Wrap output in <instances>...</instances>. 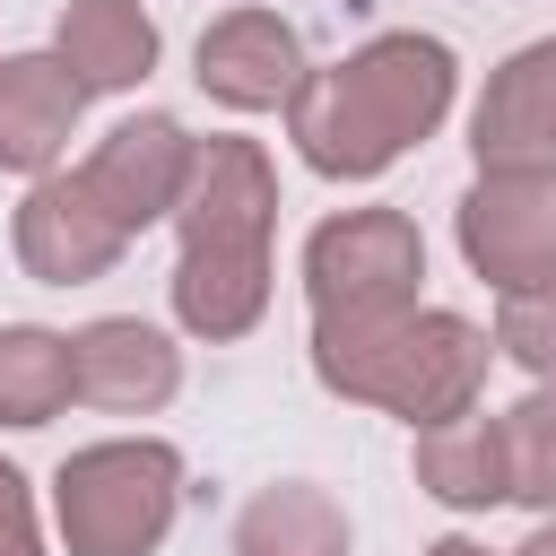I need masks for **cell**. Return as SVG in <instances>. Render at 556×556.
I'll return each mask as SVG.
<instances>
[{
    "label": "cell",
    "mask_w": 556,
    "mask_h": 556,
    "mask_svg": "<svg viewBox=\"0 0 556 556\" xmlns=\"http://www.w3.org/2000/svg\"><path fill=\"white\" fill-rule=\"evenodd\" d=\"M460 104V52L426 26H382L348 61L304 70L287 104V148L321 182H382L408 148H426Z\"/></svg>",
    "instance_id": "1"
},
{
    "label": "cell",
    "mask_w": 556,
    "mask_h": 556,
    "mask_svg": "<svg viewBox=\"0 0 556 556\" xmlns=\"http://www.w3.org/2000/svg\"><path fill=\"white\" fill-rule=\"evenodd\" d=\"M174 330L200 348H235L269 313V243H278V165L243 130H208L174 208Z\"/></svg>",
    "instance_id": "2"
},
{
    "label": "cell",
    "mask_w": 556,
    "mask_h": 556,
    "mask_svg": "<svg viewBox=\"0 0 556 556\" xmlns=\"http://www.w3.org/2000/svg\"><path fill=\"white\" fill-rule=\"evenodd\" d=\"M313 382L348 408H382L408 434L469 417L486 400V365H495V330L452 313V304H408L382 321H313Z\"/></svg>",
    "instance_id": "3"
},
{
    "label": "cell",
    "mask_w": 556,
    "mask_h": 556,
    "mask_svg": "<svg viewBox=\"0 0 556 556\" xmlns=\"http://www.w3.org/2000/svg\"><path fill=\"white\" fill-rule=\"evenodd\" d=\"M191 469L165 434H104L52 469V530L70 556H156L182 521Z\"/></svg>",
    "instance_id": "4"
},
{
    "label": "cell",
    "mask_w": 556,
    "mask_h": 556,
    "mask_svg": "<svg viewBox=\"0 0 556 556\" xmlns=\"http://www.w3.org/2000/svg\"><path fill=\"white\" fill-rule=\"evenodd\" d=\"M426 235L408 208H330L304 235V304L313 321H382L426 304Z\"/></svg>",
    "instance_id": "5"
},
{
    "label": "cell",
    "mask_w": 556,
    "mask_h": 556,
    "mask_svg": "<svg viewBox=\"0 0 556 556\" xmlns=\"http://www.w3.org/2000/svg\"><path fill=\"white\" fill-rule=\"evenodd\" d=\"M452 243L469 278H486L495 295L556 287V174H469Z\"/></svg>",
    "instance_id": "6"
},
{
    "label": "cell",
    "mask_w": 556,
    "mask_h": 556,
    "mask_svg": "<svg viewBox=\"0 0 556 556\" xmlns=\"http://www.w3.org/2000/svg\"><path fill=\"white\" fill-rule=\"evenodd\" d=\"M191 156H200V139L182 130V113H122L87 156H78V182L96 191V208L139 243L148 226H174V208H182V182H191Z\"/></svg>",
    "instance_id": "7"
},
{
    "label": "cell",
    "mask_w": 556,
    "mask_h": 556,
    "mask_svg": "<svg viewBox=\"0 0 556 556\" xmlns=\"http://www.w3.org/2000/svg\"><path fill=\"white\" fill-rule=\"evenodd\" d=\"M304 70H313V61H304L295 17H278V9H261V0L217 9V17L200 26V43H191V78H200V96L226 104V113H287L295 87H304Z\"/></svg>",
    "instance_id": "8"
},
{
    "label": "cell",
    "mask_w": 556,
    "mask_h": 556,
    "mask_svg": "<svg viewBox=\"0 0 556 556\" xmlns=\"http://www.w3.org/2000/svg\"><path fill=\"white\" fill-rule=\"evenodd\" d=\"M9 252H17V269H26L35 287H96V278L122 269L130 235L96 208V191H87L78 165H70V174L26 182L17 217H9Z\"/></svg>",
    "instance_id": "9"
},
{
    "label": "cell",
    "mask_w": 556,
    "mask_h": 556,
    "mask_svg": "<svg viewBox=\"0 0 556 556\" xmlns=\"http://www.w3.org/2000/svg\"><path fill=\"white\" fill-rule=\"evenodd\" d=\"M469 156L478 174H556V35H530L486 70L469 104Z\"/></svg>",
    "instance_id": "10"
},
{
    "label": "cell",
    "mask_w": 556,
    "mask_h": 556,
    "mask_svg": "<svg viewBox=\"0 0 556 556\" xmlns=\"http://www.w3.org/2000/svg\"><path fill=\"white\" fill-rule=\"evenodd\" d=\"M70 356H78V408H104V417H156L174 408L182 391V348L174 330L139 321V313H96L70 330Z\"/></svg>",
    "instance_id": "11"
},
{
    "label": "cell",
    "mask_w": 556,
    "mask_h": 556,
    "mask_svg": "<svg viewBox=\"0 0 556 556\" xmlns=\"http://www.w3.org/2000/svg\"><path fill=\"white\" fill-rule=\"evenodd\" d=\"M87 87L61 70V52H0V174H61L70 139H78Z\"/></svg>",
    "instance_id": "12"
},
{
    "label": "cell",
    "mask_w": 556,
    "mask_h": 556,
    "mask_svg": "<svg viewBox=\"0 0 556 556\" xmlns=\"http://www.w3.org/2000/svg\"><path fill=\"white\" fill-rule=\"evenodd\" d=\"M52 52H61V70H70L87 96H130V87H148L165 35H156L148 0H61Z\"/></svg>",
    "instance_id": "13"
},
{
    "label": "cell",
    "mask_w": 556,
    "mask_h": 556,
    "mask_svg": "<svg viewBox=\"0 0 556 556\" xmlns=\"http://www.w3.org/2000/svg\"><path fill=\"white\" fill-rule=\"evenodd\" d=\"M408 478H417V495H434L443 513H495V504H513V486H504V426H495L486 408L426 426V434L408 443Z\"/></svg>",
    "instance_id": "14"
},
{
    "label": "cell",
    "mask_w": 556,
    "mask_h": 556,
    "mask_svg": "<svg viewBox=\"0 0 556 556\" xmlns=\"http://www.w3.org/2000/svg\"><path fill=\"white\" fill-rule=\"evenodd\" d=\"M226 556H356V530L321 478H278V486L243 495Z\"/></svg>",
    "instance_id": "15"
},
{
    "label": "cell",
    "mask_w": 556,
    "mask_h": 556,
    "mask_svg": "<svg viewBox=\"0 0 556 556\" xmlns=\"http://www.w3.org/2000/svg\"><path fill=\"white\" fill-rule=\"evenodd\" d=\"M70 400H78L70 330H52V321H0V426L9 434H35Z\"/></svg>",
    "instance_id": "16"
},
{
    "label": "cell",
    "mask_w": 556,
    "mask_h": 556,
    "mask_svg": "<svg viewBox=\"0 0 556 556\" xmlns=\"http://www.w3.org/2000/svg\"><path fill=\"white\" fill-rule=\"evenodd\" d=\"M495 426H504V486H513V504L556 521V382H530Z\"/></svg>",
    "instance_id": "17"
},
{
    "label": "cell",
    "mask_w": 556,
    "mask_h": 556,
    "mask_svg": "<svg viewBox=\"0 0 556 556\" xmlns=\"http://www.w3.org/2000/svg\"><path fill=\"white\" fill-rule=\"evenodd\" d=\"M495 356H513L530 382H556V287L495 295Z\"/></svg>",
    "instance_id": "18"
},
{
    "label": "cell",
    "mask_w": 556,
    "mask_h": 556,
    "mask_svg": "<svg viewBox=\"0 0 556 556\" xmlns=\"http://www.w3.org/2000/svg\"><path fill=\"white\" fill-rule=\"evenodd\" d=\"M0 556H52L43 547V521H35V486L9 460H0Z\"/></svg>",
    "instance_id": "19"
},
{
    "label": "cell",
    "mask_w": 556,
    "mask_h": 556,
    "mask_svg": "<svg viewBox=\"0 0 556 556\" xmlns=\"http://www.w3.org/2000/svg\"><path fill=\"white\" fill-rule=\"evenodd\" d=\"M426 556H513V547H486V539H469V530H443Z\"/></svg>",
    "instance_id": "20"
},
{
    "label": "cell",
    "mask_w": 556,
    "mask_h": 556,
    "mask_svg": "<svg viewBox=\"0 0 556 556\" xmlns=\"http://www.w3.org/2000/svg\"><path fill=\"white\" fill-rule=\"evenodd\" d=\"M513 556H556V521H539V530H530V539H521Z\"/></svg>",
    "instance_id": "21"
}]
</instances>
